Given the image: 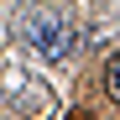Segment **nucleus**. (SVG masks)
<instances>
[{
	"instance_id": "f257e3e1",
	"label": "nucleus",
	"mask_w": 120,
	"mask_h": 120,
	"mask_svg": "<svg viewBox=\"0 0 120 120\" xmlns=\"http://www.w3.org/2000/svg\"><path fill=\"white\" fill-rule=\"evenodd\" d=\"M26 42H31V52H42L47 63H57V57L78 52V31H73V21H63V16L42 11V16L26 26Z\"/></svg>"
},
{
	"instance_id": "f03ea898",
	"label": "nucleus",
	"mask_w": 120,
	"mask_h": 120,
	"mask_svg": "<svg viewBox=\"0 0 120 120\" xmlns=\"http://www.w3.org/2000/svg\"><path fill=\"white\" fill-rule=\"evenodd\" d=\"M105 89H110V94H120V63H110V68H105Z\"/></svg>"
}]
</instances>
